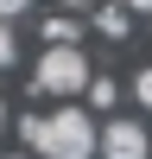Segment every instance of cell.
I'll list each match as a JSON object with an SVG mask.
<instances>
[{"label": "cell", "mask_w": 152, "mask_h": 159, "mask_svg": "<svg viewBox=\"0 0 152 159\" xmlns=\"http://www.w3.org/2000/svg\"><path fill=\"white\" fill-rule=\"evenodd\" d=\"M19 134H25V147H32V153H44V159H89V153L101 147L95 121H89L82 108L32 115V121H19Z\"/></svg>", "instance_id": "1"}, {"label": "cell", "mask_w": 152, "mask_h": 159, "mask_svg": "<svg viewBox=\"0 0 152 159\" xmlns=\"http://www.w3.org/2000/svg\"><path fill=\"white\" fill-rule=\"evenodd\" d=\"M95 83V70H89V57L76 45H44V57H38L32 70V89L38 96H76V89Z\"/></svg>", "instance_id": "2"}, {"label": "cell", "mask_w": 152, "mask_h": 159, "mask_svg": "<svg viewBox=\"0 0 152 159\" xmlns=\"http://www.w3.org/2000/svg\"><path fill=\"white\" fill-rule=\"evenodd\" d=\"M101 159H152V140L139 121H108L101 127Z\"/></svg>", "instance_id": "3"}, {"label": "cell", "mask_w": 152, "mask_h": 159, "mask_svg": "<svg viewBox=\"0 0 152 159\" xmlns=\"http://www.w3.org/2000/svg\"><path fill=\"white\" fill-rule=\"evenodd\" d=\"M38 32H44V45H76V32H82V25H76V19H63V13H57V19H44Z\"/></svg>", "instance_id": "4"}, {"label": "cell", "mask_w": 152, "mask_h": 159, "mask_svg": "<svg viewBox=\"0 0 152 159\" xmlns=\"http://www.w3.org/2000/svg\"><path fill=\"white\" fill-rule=\"evenodd\" d=\"M127 13H133V7H101V38H127Z\"/></svg>", "instance_id": "5"}, {"label": "cell", "mask_w": 152, "mask_h": 159, "mask_svg": "<svg viewBox=\"0 0 152 159\" xmlns=\"http://www.w3.org/2000/svg\"><path fill=\"white\" fill-rule=\"evenodd\" d=\"M13 64H19V38H13V25L0 19V70H13Z\"/></svg>", "instance_id": "6"}, {"label": "cell", "mask_w": 152, "mask_h": 159, "mask_svg": "<svg viewBox=\"0 0 152 159\" xmlns=\"http://www.w3.org/2000/svg\"><path fill=\"white\" fill-rule=\"evenodd\" d=\"M89 102H95V108H108V102H114V83H108V76H95V83H89Z\"/></svg>", "instance_id": "7"}, {"label": "cell", "mask_w": 152, "mask_h": 159, "mask_svg": "<svg viewBox=\"0 0 152 159\" xmlns=\"http://www.w3.org/2000/svg\"><path fill=\"white\" fill-rule=\"evenodd\" d=\"M133 96H139V102H146V108H152V64H146V70L133 76Z\"/></svg>", "instance_id": "8"}, {"label": "cell", "mask_w": 152, "mask_h": 159, "mask_svg": "<svg viewBox=\"0 0 152 159\" xmlns=\"http://www.w3.org/2000/svg\"><path fill=\"white\" fill-rule=\"evenodd\" d=\"M25 7H32V0H0V19H19Z\"/></svg>", "instance_id": "9"}, {"label": "cell", "mask_w": 152, "mask_h": 159, "mask_svg": "<svg viewBox=\"0 0 152 159\" xmlns=\"http://www.w3.org/2000/svg\"><path fill=\"white\" fill-rule=\"evenodd\" d=\"M127 7H133V13H152V0H127Z\"/></svg>", "instance_id": "10"}, {"label": "cell", "mask_w": 152, "mask_h": 159, "mask_svg": "<svg viewBox=\"0 0 152 159\" xmlns=\"http://www.w3.org/2000/svg\"><path fill=\"white\" fill-rule=\"evenodd\" d=\"M0 127H6V102H0Z\"/></svg>", "instance_id": "11"}, {"label": "cell", "mask_w": 152, "mask_h": 159, "mask_svg": "<svg viewBox=\"0 0 152 159\" xmlns=\"http://www.w3.org/2000/svg\"><path fill=\"white\" fill-rule=\"evenodd\" d=\"M63 7H89V0H63Z\"/></svg>", "instance_id": "12"}]
</instances>
